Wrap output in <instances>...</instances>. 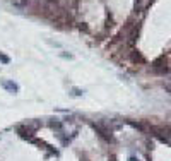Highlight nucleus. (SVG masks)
<instances>
[{"label":"nucleus","mask_w":171,"mask_h":161,"mask_svg":"<svg viewBox=\"0 0 171 161\" xmlns=\"http://www.w3.org/2000/svg\"><path fill=\"white\" fill-rule=\"evenodd\" d=\"M0 60H2L4 63H9V62H10V59H9L7 55H4V53H0Z\"/></svg>","instance_id":"obj_2"},{"label":"nucleus","mask_w":171,"mask_h":161,"mask_svg":"<svg viewBox=\"0 0 171 161\" xmlns=\"http://www.w3.org/2000/svg\"><path fill=\"white\" fill-rule=\"evenodd\" d=\"M74 94H75V96H81L82 91H81V89H74Z\"/></svg>","instance_id":"obj_3"},{"label":"nucleus","mask_w":171,"mask_h":161,"mask_svg":"<svg viewBox=\"0 0 171 161\" xmlns=\"http://www.w3.org/2000/svg\"><path fill=\"white\" fill-rule=\"evenodd\" d=\"M0 86H2L4 89H7L9 93H14V94L19 91V86L15 84L14 80H7V79H4V80H0Z\"/></svg>","instance_id":"obj_1"}]
</instances>
